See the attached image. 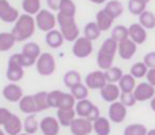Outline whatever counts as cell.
Returning a JSON list of instances; mask_svg holds the SVG:
<instances>
[{
  "mask_svg": "<svg viewBox=\"0 0 155 135\" xmlns=\"http://www.w3.org/2000/svg\"><path fill=\"white\" fill-rule=\"evenodd\" d=\"M35 27H37L35 18H33V15H29V14H23L14 23L11 33L15 37L16 42H22V41H26L27 38L33 37V34L35 32Z\"/></svg>",
  "mask_w": 155,
  "mask_h": 135,
  "instance_id": "1",
  "label": "cell"
},
{
  "mask_svg": "<svg viewBox=\"0 0 155 135\" xmlns=\"http://www.w3.org/2000/svg\"><path fill=\"white\" fill-rule=\"evenodd\" d=\"M118 51V42L114 41L112 37L106 38L102 42L101 48H99L98 53H97V64L101 70L106 71L113 66V60Z\"/></svg>",
  "mask_w": 155,
  "mask_h": 135,
  "instance_id": "2",
  "label": "cell"
},
{
  "mask_svg": "<svg viewBox=\"0 0 155 135\" xmlns=\"http://www.w3.org/2000/svg\"><path fill=\"white\" fill-rule=\"evenodd\" d=\"M57 23L60 26V32L64 35L65 41H76L79 38L80 30L76 25L75 16H67L63 14H57Z\"/></svg>",
  "mask_w": 155,
  "mask_h": 135,
  "instance_id": "3",
  "label": "cell"
},
{
  "mask_svg": "<svg viewBox=\"0 0 155 135\" xmlns=\"http://www.w3.org/2000/svg\"><path fill=\"white\" fill-rule=\"evenodd\" d=\"M35 68L37 73L42 76H49L56 71V60H54L53 55L49 52H44L41 56L38 57L37 63H35Z\"/></svg>",
  "mask_w": 155,
  "mask_h": 135,
  "instance_id": "4",
  "label": "cell"
},
{
  "mask_svg": "<svg viewBox=\"0 0 155 135\" xmlns=\"http://www.w3.org/2000/svg\"><path fill=\"white\" fill-rule=\"evenodd\" d=\"M35 25L41 32L48 33L51 30H53L54 26L57 25V15H54L49 10H41L35 15Z\"/></svg>",
  "mask_w": 155,
  "mask_h": 135,
  "instance_id": "5",
  "label": "cell"
},
{
  "mask_svg": "<svg viewBox=\"0 0 155 135\" xmlns=\"http://www.w3.org/2000/svg\"><path fill=\"white\" fill-rule=\"evenodd\" d=\"M72 53L78 59H86V57H88L93 53V41L86 38L84 35L79 37L76 41H74Z\"/></svg>",
  "mask_w": 155,
  "mask_h": 135,
  "instance_id": "6",
  "label": "cell"
},
{
  "mask_svg": "<svg viewBox=\"0 0 155 135\" xmlns=\"http://www.w3.org/2000/svg\"><path fill=\"white\" fill-rule=\"evenodd\" d=\"M106 83L107 81H106V76H105V73L101 70L91 71L84 78V85L91 90H101Z\"/></svg>",
  "mask_w": 155,
  "mask_h": 135,
  "instance_id": "7",
  "label": "cell"
},
{
  "mask_svg": "<svg viewBox=\"0 0 155 135\" xmlns=\"http://www.w3.org/2000/svg\"><path fill=\"white\" fill-rule=\"evenodd\" d=\"M135 98L137 103H143V101H151L155 97V87L150 85L148 82H140L136 85L134 90Z\"/></svg>",
  "mask_w": 155,
  "mask_h": 135,
  "instance_id": "8",
  "label": "cell"
},
{
  "mask_svg": "<svg viewBox=\"0 0 155 135\" xmlns=\"http://www.w3.org/2000/svg\"><path fill=\"white\" fill-rule=\"evenodd\" d=\"M107 116H109V120L112 123L120 124L127 117V106L121 101L112 103L109 105V109H107Z\"/></svg>",
  "mask_w": 155,
  "mask_h": 135,
  "instance_id": "9",
  "label": "cell"
},
{
  "mask_svg": "<svg viewBox=\"0 0 155 135\" xmlns=\"http://www.w3.org/2000/svg\"><path fill=\"white\" fill-rule=\"evenodd\" d=\"M21 16L19 11L14 8L7 0H0V19L5 23H15Z\"/></svg>",
  "mask_w": 155,
  "mask_h": 135,
  "instance_id": "10",
  "label": "cell"
},
{
  "mask_svg": "<svg viewBox=\"0 0 155 135\" xmlns=\"http://www.w3.org/2000/svg\"><path fill=\"white\" fill-rule=\"evenodd\" d=\"M72 135H90L93 133V122L86 117H76L70 126Z\"/></svg>",
  "mask_w": 155,
  "mask_h": 135,
  "instance_id": "11",
  "label": "cell"
},
{
  "mask_svg": "<svg viewBox=\"0 0 155 135\" xmlns=\"http://www.w3.org/2000/svg\"><path fill=\"white\" fill-rule=\"evenodd\" d=\"M101 98L106 103H116L117 100H120L121 90L118 87L117 83H106L101 90H99Z\"/></svg>",
  "mask_w": 155,
  "mask_h": 135,
  "instance_id": "12",
  "label": "cell"
},
{
  "mask_svg": "<svg viewBox=\"0 0 155 135\" xmlns=\"http://www.w3.org/2000/svg\"><path fill=\"white\" fill-rule=\"evenodd\" d=\"M3 97L10 103H19L23 97V90L18 83H12L10 82L3 87Z\"/></svg>",
  "mask_w": 155,
  "mask_h": 135,
  "instance_id": "13",
  "label": "cell"
},
{
  "mask_svg": "<svg viewBox=\"0 0 155 135\" xmlns=\"http://www.w3.org/2000/svg\"><path fill=\"white\" fill-rule=\"evenodd\" d=\"M40 130L44 135H57L60 131V123L57 117L45 116L40 122Z\"/></svg>",
  "mask_w": 155,
  "mask_h": 135,
  "instance_id": "14",
  "label": "cell"
},
{
  "mask_svg": "<svg viewBox=\"0 0 155 135\" xmlns=\"http://www.w3.org/2000/svg\"><path fill=\"white\" fill-rule=\"evenodd\" d=\"M137 49V44H135L131 38H127V40L118 42V56L121 57L123 60H129L135 56Z\"/></svg>",
  "mask_w": 155,
  "mask_h": 135,
  "instance_id": "15",
  "label": "cell"
},
{
  "mask_svg": "<svg viewBox=\"0 0 155 135\" xmlns=\"http://www.w3.org/2000/svg\"><path fill=\"white\" fill-rule=\"evenodd\" d=\"M128 33H129V38L134 41L137 45H142L146 42L147 40V30L142 26L140 23H132L128 27Z\"/></svg>",
  "mask_w": 155,
  "mask_h": 135,
  "instance_id": "16",
  "label": "cell"
},
{
  "mask_svg": "<svg viewBox=\"0 0 155 135\" xmlns=\"http://www.w3.org/2000/svg\"><path fill=\"white\" fill-rule=\"evenodd\" d=\"M25 75V70L22 66H19L18 63H15L14 60L8 59V67H7V73L5 76L10 82L12 83H18V81H21Z\"/></svg>",
  "mask_w": 155,
  "mask_h": 135,
  "instance_id": "17",
  "label": "cell"
},
{
  "mask_svg": "<svg viewBox=\"0 0 155 135\" xmlns=\"http://www.w3.org/2000/svg\"><path fill=\"white\" fill-rule=\"evenodd\" d=\"M5 134L7 135H19L22 134V130H23V122L21 120V117L16 116V115H11L10 119L5 122V124L3 126Z\"/></svg>",
  "mask_w": 155,
  "mask_h": 135,
  "instance_id": "18",
  "label": "cell"
},
{
  "mask_svg": "<svg viewBox=\"0 0 155 135\" xmlns=\"http://www.w3.org/2000/svg\"><path fill=\"white\" fill-rule=\"evenodd\" d=\"M64 41H65L64 35L61 34L60 30H56V29L48 32L46 33V35H45V42H46V45H48L49 48H53V49L60 48Z\"/></svg>",
  "mask_w": 155,
  "mask_h": 135,
  "instance_id": "19",
  "label": "cell"
},
{
  "mask_svg": "<svg viewBox=\"0 0 155 135\" xmlns=\"http://www.w3.org/2000/svg\"><path fill=\"white\" fill-rule=\"evenodd\" d=\"M19 109L21 112L26 115H33V113H37V105H35V100H34V94L33 96H23L22 100L19 101Z\"/></svg>",
  "mask_w": 155,
  "mask_h": 135,
  "instance_id": "20",
  "label": "cell"
},
{
  "mask_svg": "<svg viewBox=\"0 0 155 135\" xmlns=\"http://www.w3.org/2000/svg\"><path fill=\"white\" fill-rule=\"evenodd\" d=\"M95 22H97V25H98V27L101 29V32H106V30H109L110 27H112L114 19L105 11V8H102V10H99L98 12H97Z\"/></svg>",
  "mask_w": 155,
  "mask_h": 135,
  "instance_id": "21",
  "label": "cell"
},
{
  "mask_svg": "<svg viewBox=\"0 0 155 135\" xmlns=\"http://www.w3.org/2000/svg\"><path fill=\"white\" fill-rule=\"evenodd\" d=\"M93 130L97 135H109L112 131V126H110L109 117L101 116L93 123Z\"/></svg>",
  "mask_w": 155,
  "mask_h": 135,
  "instance_id": "22",
  "label": "cell"
},
{
  "mask_svg": "<svg viewBox=\"0 0 155 135\" xmlns=\"http://www.w3.org/2000/svg\"><path fill=\"white\" fill-rule=\"evenodd\" d=\"M76 112L75 109H67V111H63V109H57V120H59L60 126L61 127H70L71 123L76 119Z\"/></svg>",
  "mask_w": 155,
  "mask_h": 135,
  "instance_id": "23",
  "label": "cell"
},
{
  "mask_svg": "<svg viewBox=\"0 0 155 135\" xmlns=\"http://www.w3.org/2000/svg\"><path fill=\"white\" fill-rule=\"evenodd\" d=\"M105 11H106L113 19H117L123 15L124 5L120 0H110V2H107L106 5H105Z\"/></svg>",
  "mask_w": 155,
  "mask_h": 135,
  "instance_id": "24",
  "label": "cell"
},
{
  "mask_svg": "<svg viewBox=\"0 0 155 135\" xmlns=\"http://www.w3.org/2000/svg\"><path fill=\"white\" fill-rule=\"evenodd\" d=\"M22 53L26 57H29V59L37 62L38 57L41 56V46L37 42H27L22 48Z\"/></svg>",
  "mask_w": 155,
  "mask_h": 135,
  "instance_id": "25",
  "label": "cell"
},
{
  "mask_svg": "<svg viewBox=\"0 0 155 135\" xmlns=\"http://www.w3.org/2000/svg\"><path fill=\"white\" fill-rule=\"evenodd\" d=\"M117 85L120 87L121 93H131L136 87V78H134L131 74H124Z\"/></svg>",
  "mask_w": 155,
  "mask_h": 135,
  "instance_id": "26",
  "label": "cell"
},
{
  "mask_svg": "<svg viewBox=\"0 0 155 135\" xmlns=\"http://www.w3.org/2000/svg\"><path fill=\"white\" fill-rule=\"evenodd\" d=\"M93 108H94V104L91 103L90 100L86 98V100H80L76 103L75 112H76L78 117H86V119H87V116L90 115V112Z\"/></svg>",
  "mask_w": 155,
  "mask_h": 135,
  "instance_id": "27",
  "label": "cell"
},
{
  "mask_svg": "<svg viewBox=\"0 0 155 135\" xmlns=\"http://www.w3.org/2000/svg\"><path fill=\"white\" fill-rule=\"evenodd\" d=\"M63 81H64V85L68 87V89H72L74 86L82 83V76H80V74L78 73L76 70H70L64 74Z\"/></svg>",
  "mask_w": 155,
  "mask_h": 135,
  "instance_id": "28",
  "label": "cell"
},
{
  "mask_svg": "<svg viewBox=\"0 0 155 135\" xmlns=\"http://www.w3.org/2000/svg\"><path fill=\"white\" fill-rule=\"evenodd\" d=\"M38 128H40V123H38L37 117H35V113L33 115H27L26 119L23 120V131L26 134H35L38 131Z\"/></svg>",
  "mask_w": 155,
  "mask_h": 135,
  "instance_id": "29",
  "label": "cell"
},
{
  "mask_svg": "<svg viewBox=\"0 0 155 135\" xmlns=\"http://www.w3.org/2000/svg\"><path fill=\"white\" fill-rule=\"evenodd\" d=\"M150 3V0H128V11L132 15L139 16L146 11V7Z\"/></svg>",
  "mask_w": 155,
  "mask_h": 135,
  "instance_id": "30",
  "label": "cell"
},
{
  "mask_svg": "<svg viewBox=\"0 0 155 135\" xmlns=\"http://www.w3.org/2000/svg\"><path fill=\"white\" fill-rule=\"evenodd\" d=\"M101 29L98 27L97 22H88L87 25L84 26V30H83V35L86 38H88L90 41H95L99 38L101 35Z\"/></svg>",
  "mask_w": 155,
  "mask_h": 135,
  "instance_id": "31",
  "label": "cell"
},
{
  "mask_svg": "<svg viewBox=\"0 0 155 135\" xmlns=\"http://www.w3.org/2000/svg\"><path fill=\"white\" fill-rule=\"evenodd\" d=\"M16 40L15 37L12 35V33H7V32H3L0 33V51L2 52H7L15 45Z\"/></svg>",
  "mask_w": 155,
  "mask_h": 135,
  "instance_id": "32",
  "label": "cell"
},
{
  "mask_svg": "<svg viewBox=\"0 0 155 135\" xmlns=\"http://www.w3.org/2000/svg\"><path fill=\"white\" fill-rule=\"evenodd\" d=\"M139 23L144 27L146 30H151L155 27V14L153 11L146 10L139 15Z\"/></svg>",
  "mask_w": 155,
  "mask_h": 135,
  "instance_id": "33",
  "label": "cell"
},
{
  "mask_svg": "<svg viewBox=\"0 0 155 135\" xmlns=\"http://www.w3.org/2000/svg\"><path fill=\"white\" fill-rule=\"evenodd\" d=\"M76 103L78 101L75 100V97H74L71 93H63L61 97H60L57 109H63V111H67V109H75Z\"/></svg>",
  "mask_w": 155,
  "mask_h": 135,
  "instance_id": "34",
  "label": "cell"
},
{
  "mask_svg": "<svg viewBox=\"0 0 155 135\" xmlns=\"http://www.w3.org/2000/svg\"><path fill=\"white\" fill-rule=\"evenodd\" d=\"M105 73V76H106V81L107 83H118L120 79L123 78L124 73L120 67H116V66H112L110 68H107Z\"/></svg>",
  "mask_w": 155,
  "mask_h": 135,
  "instance_id": "35",
  "label": "cell"
},
{
  "mask_svg": "<svg viewBox=\"0 0 155 135\" xmlns=\"http://www.w3.org/2000/svg\"><path fill=\"white\" fill-rule=\"evenodd\" d=\"M22 8H23L25 14L37 15L41 11V0H23L22 2Z\"/></svg>",
  "mask_w": 155,
  "mask_h": 135,
  "instance_id": "36",
  "label": "cell"
},
{
  "mask_svg": "<svg viewBox=\"0 0 155 135\" xmlns=\"http://www.w3.org/2000/svg\"><path fill=\"white\" fill-rule=\"evenodd\" d=\"M110 37L113 38L117 42H121V41L129 38V33H128V27L123 26V25H117L112 29V33H110Z\"/></svg>",
  "mask_w": 155,
  "mask_h": 135,
  "instance_id": "37",
  "label": "cell"
},
{
  "mask_svg": "<svg viewBox=\"0 0 155 135\" xmlns=\"http://www.w3.org/2000/svg\"><path fill=\"white\" fill-rule=\"evenodd\" d=\"M148 130L142 123H134L124 128V135H147Z\"/></svg>",
  "mask_w": 155,
  "mask_h": 135,
  "instance_id": "38",
  "label": "cell"
},
{
  "mask_svg": "<svg viewBox=\"0 0 155 135\" xmlns=\"http://www.w3.org/2000/svg\"><path fill=\"white\" fill-rule=\"evenodd\" d=\"M34 100H35V105H37V111L42 112L46 111L49 108L48 104V92L42 90V92H38L34 94Z\"/></svg>",
  "mask_w": 155,
  "mask_h": 135,
  "instance_id": "39",
  "label": "cell"
},
{
  "mask_svg": "<svg viewBox=\"0 0 155 135\" xmlns=\"http://www.w3.org/2000/svg\"><path fill=\"white\" fill-rule=\"evenodd\" d=\"M147 73H148V67L144 64L143 62H136L135 64H132L131 67V75L136 79H140V78H144L147 76Z\"/></svg>",
  "mask_w": 155,
  "mask_h": 135,
  "instance_id": "40",
  "label": "cell"
},
{
  "mask_svg": "<svg viewBox=\"0 0 155 135\" xmlns=\"http://www.w3.org/2000/svg\"><path fill=\"white\" fill-rule=\"evenodd\" d=\"M59 12L63 14V15L67 16H75L76 14V4L72 2V0H61L60 3V8Z\"/></svg>",
  "mask_w": 155,
  "mask_h": 135,
  "instance_id": "41",
  "label": "cell"
},
{
  "mask_svg": "<svg viewBox=\"0 0 155 135\" xmlns=\"http://www.w3.org/2000/svg\"><path fill=\"white\" fill-rule=\"evenodd\" d=\"M70 90H71V94L75 97V100L80 101V100H86V98L88 97V90H90V89H88L86 85L79 83V85L74 86L72 89H70Z\"/></svg>",
  "mask_w": 155,
  "mask_h": 135,
  "instance_id": "42",
  "label": "cell"
},
{
  "mask_svg": "<svg viewBox=\"0 0 155 135\" xmlns=\"http://www.w3.org/2000/svg\"><path fill=\"white\" fill-rule=\"evenodd\" d=\"M11 60H14L15 63H18L19 66H22V67H31V66H34L37 62H34V60H31V59H29V57H26L23 53H14V55H11V57H10Z\"/></svg>",
  "mask_w": 155,
  "mask_h": 135,
  "instance_id": "43",
  "label": "cell"
},
{
  "mask_svg": "<svg viewBox=\"0 0 155 135\" xmlns=\"http://www.w3.org/2000/svg\"><path fill=\"white\" fill-rule=\"evenodd\" d=\"M61 94H63V92H60V90H52V92H48V104H49V108H56L57 109Z\"/></svg>",
  "mask_w": 155,
  "mask_h": 135,
  "instance_id": "44",
  "label": "cell"
},
{
  "mask_svg": "<svg viewBox=\"0 0 155 135\" xmlns=\"http://www.w3.org/2000/svg\"><path fill=\"white\" fill-rule=\"evenodd\" d=\"M120 101L127 106V108H131V106H134L135 104L137 103L136 98H135L134 92H131V93H121V96H120Z\"/></svg>",
  "mask_w": 155,
  "mask_h": 135,
  "instance_id": "45",
  "label": "cell"
},
{
  "mask_svg": "<svg viewBox=\"0 0 155 135\" xmlns=\"http://www.w3.org/2000/svg\"><path fill=\"white\" fill-rule=\"evenodd\" d=\"M143 63L148 67V70L150 68H155V51L146 53L144 57H143Z\"/></svg>",
  "mask_w": 155,
  "mask_h": 135,
  "instance_id": "46",
  "label": "cell"
},
{
  "mask_svg": "<svg viewBox=\"0 0 155 135\" xmlns=\"http://www.w3.org/2000/svg\"><path fill=\"white\" fill-rule=\"evenodd\" d=\"M11 115L12 113H11L7 108H0V126H4L5 122L10 119Z\"/></svg>",
  "mask_w": 155,
  "mask_h": 135,
  "instance_id": "47",
  "label": "cell"
},
{
  "mask_svg": "<svg viewBox=\"0 0 155 135\" xmlns=\"http://www.w3.org/2000/svg\"><path fill=\"white\" fill-rule=\"evenodd\" d=\"M101 117V112H99V108L97 105H94V108L91 109V112H90V115L87 116V119L90 120V122H95L97 119H99Z\"/></svg>",
  "mask_w": 155,
  "mask_h": 135,
  "instance_id": "48",
  "label": "cell"
},
{
  "mask_svg": "<svg viewBox=\"0 0 155 135\" xmlns=\"http://www.w3.org/2000/svg\"><path fill=\"white\" fill-rule=\"evenodd\" d=\"M60 3H61V0H46V4H48L49 10L52 11H59Z\"/></svg>",
  "mask_w": 155,
  "mask_h": 135,
  "instance_id": "49",
  "label": "cell"
},
{
  "mask_svg": "<svg viewBox=\"0 0 155 135\" xmlns=\"http://www.w3.org/2000/svg\"><path fill=\"white\" fill-rule=\"evenodd\" d=\"M147 82L150 85H153V86L155 87V68H150L148 70V73H147Z\"/></svg>",
  "mask_w": 155,
  "mask_h": 135,
  "instance_id": "50",
  "label": "cell"
},
{
  "mask_svg": "<svg viewBox=\"0 0 155 135\" xmlns=\"http://www.w3.org/2000/svg\"><path fill=\"white\" fill-rule=\"evenodd\" d=\"M88 2H91V3H94V4H104L106 0H88Z\"/></svg>",
  "mask_w": 155,
  "mask_h": 135,
  "instance_id": "51",
  "label": "cell"
},
{
  "mask_svg": "<svg viewBox=\"0 0 155 135\" xmlns=\"http://www.w3.org/2000/svg\"><path fill=\"white\" fill-rule=\"evenodd\" d=\"M150 108H151V109H153V111L155 112V97H154L153 100L150 101Z\"/></svg>",
  "mask_w": 155,
  "mask_h": 135,
  "instance_id": "52",
  "label": "cell"
},
{
  "mask_svg": "<svg viewBox=\"0 0 155 135\" xmlns=\"http://www.w3.org/2000/svg\"><path fill=\"white\" fill-rule=\"evenodd\" d=\"M147 135H155V128H151V130H148Z\"/></svg>",
  "mask_w": 155,
  "mask_h": 135,
  "instance_id": "53",
  "label": "cell"
},
{
  "mask_svg": "<svg viewBox=\"0 0 155 135\" xmlns=\"http://www.w3.org/2000/svg\"><path fill=\"white\" fill-rule=\"evenodd\" d=\"M0 135H7V134H5L4 130H2V128H0Z\"/></svg>",
  "mask_w": 155,
  "mask_h": 135,
  "instance_id": "54",
  "label": "cell"
},
{
  "mask_svg": "<svg viewBox=\"0 0 155 135\" xmlns=\"http://www.w3.org/2000/svg\"><path fill=\"white\" fill-rule=\"evenodd\" d=\"M19 135H30V134H26V133H22V134H19Z\"/></svg>",
  "mask_w": 155,
  "mask_h": 135,
  "instance_id": "55",
  "label": "cell"
}]
</instances>
